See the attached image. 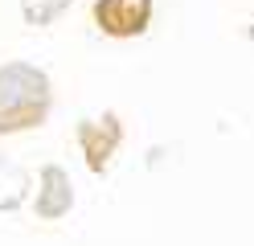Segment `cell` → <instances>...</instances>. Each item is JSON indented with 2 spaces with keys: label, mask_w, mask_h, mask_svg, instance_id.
I'll return each instance as SVG.
<instances>
[{
  "label": "cell",
  "mask_w": 254,
  "mask_h": 246,
  "mask_svg": "<svg viewBox=\"0 0 254 246\" xmlns=\"http://www.w3.org/2000/svg\"><path fill=\"white\" fill-rule=\"evenodd\" d=\"M94 21L107 37H139L152 21V0H99Z\"/></svg>",
  "instance_id": "cell-2"
},
{
  "label": "cell",
  "mask_w": 254,
  "mask_h": 246,
  "mask_svg": "<svg viewBox=\"0 0 254 246\" xmlns=\"http://www.w3.org/2000/svg\"><path fill=\"white\" fill-rule=\"evenodd\" d=\"M50 115V78L29 62H12L0 70V136L37 127Z\"/></svg>",
  "instance_id": "cell-1"
},
{
  "label": "cell",
  "mask_w": 254,
  "mask_h": 246,
  "mask_svg": "<svg viewBox=\"0 0 254 246\" xmlns=\"http://www.w3.org/2000/svg\"><path fill=\"white\" fill-rule=\"evenodd\" d=\"M74 193H70V180L62 168H45L41 172V201H37V213L41 218H62L70 209Z\"/></svg>",
  "instance_id": "cell-4"
},
{
  "label": "cell",
  "mask_w": 254,
  "mask_h": 246,
  "mask_svg": "<svg viewBox=\"0 0 254 246\" xmlns=\"http://www.w3.org/2000/svg\"><path fill=\"white\" fill-rule=\"evenodd\" d=\"M78 136H82V152H86V164H90L94 172H103V168H107V156L119 148V136H123V127H119V123L107 115L103 123H82V127H78Z\"/></svg>",
  "instance_id": "cell-3"
}]
</instances>
